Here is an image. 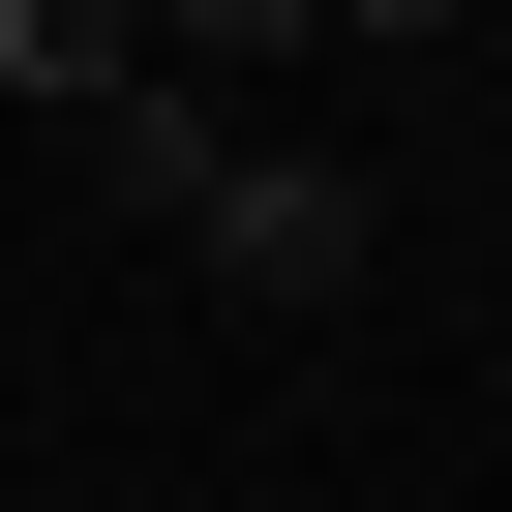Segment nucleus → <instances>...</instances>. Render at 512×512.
I'll return each instance as SVG.
<instances>
[{"label": "nucleus", "mask_w": 512, "mask_h": 512, "mask_svg": "<svg viewBox=\"0 0 512 512\" xmlns=\"http://www.w3.org/2000/svg\"><path fill=\"white\" fill-rule=\"evenodd\" d=\"M181 241H211V302H362V241H392V211H362V151H211Z\"/></svg>", "instance_id": "nucleus-1"}, {"label": "nucleus", "mask_w": 512, "mask_h": 512, "mask_svg": "<svg viewBox=\"0 0 512 512\" xmlns=\"http://www.w3.org/2000/svg\"><path fill=\"white\" fill-rule=\"evenodd\" d=\"M211 151H241V121H211V91H91V181H121V211H151V241H181V211H211Z\"/></svg>", "instance_id": "nucleus-2"}, {"label": "nucleus", "mask_w": 512, "mask_h": 512, "mask_svg": "<svg viewBox=\"0 0 512 512\" xmlns=\"http://www.w3.org/2000/svg\"><path fill=\"white\" fill-rule=\"evenodd\" d=\"M0 91H31V121H91V91H151V61H121V0H0Z\"/></svg>", "instance_id": "nucleus-3"}, {"label": "nucleus", "mask_w": 512, "mask_h": 512, "mask_svg": "<svg viewBox=\"0 0 512 512\" xmlns=\"http://www.w3.org/2000/svg\"><path fill=\"white\" fill-rule=\"evenodd\" d=\"M121 61L181 91V61H332V31H302V0H121Z\"/></svg>", "instance_id": "nucleus-4"}]
</instances>
